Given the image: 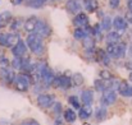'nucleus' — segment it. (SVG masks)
<instances>
[{"label": "nucleus", "instance_id": "obj_1", "mask_svg": "<svg viewBox=\"0 0 132 125\" xmlns=\"http://www.w3.org/2000/svg\"><path fill=\"white\" fill-rule=\"evenodd\" d=\"M26 45L30 47V50L36 54V55H41L44 52V43H43V40L41 37H39L36 33H31L27 40H26Z\"/></svg>", "mask_w": 132, "mask_h": 125}, {"label": "nucleus", "instance_id": "obj_2", "mask_svg": "<svg viewBox=\"0 0 132 125\" xmlns=\"http://www.w3.org/2000/svg\"><path fill=\"white\" fill-rule=\"evenodd\" d=\"M126 43L119 42V43H113V45H108L106 46V54L116 57V59H121L125 57L126 55Z\"/></svg>", "mask_w": 132, "mask_h": 125}, {"label": "nucleus", "instance_id": "obj_3", "mask_svg": "<svg viewBox=\"0 0 132 125\" xmlns=\"http://www.w3.org/2000/svg\"><path fill=\"white\" fill-rule=\"evenodd\" d=\"M14 84H15L17 91H19V92H27L28 88H30V84H31V77H30V74L21 73L19 75L15 77Z\"/></svg>", "mask_w": 132, "mask_h": 125}, {"label": "nucleus", "instance_id": "obj_4", "mask_svg": "<svg viewBox=\"0 0 132 125\" xmlns=\"http://www.w3.org/2000/svg\"><path fill=\"white\" fill-rule=\"evenodd\" d=\"M51 87L54 88H62V89H69L72 87V79L71 77L67 75H60V77H55V79L53 81Z\"/></svg>", "mask_w": 132, "mask_h": 125}, {"label": "nucleus", "instance_id": "obj_5", "mask_svg": "<svg viewBox=\"0 0 132 125\" xmlns=\"http://www.w3.org/2000/svg\"><path fill=\"white\" fill-rule=\"evenodd\" d=\"M55 103V97L49 93H40L37 96V105L43 109H49Z\"/></svg>", "mask_w": 132, "mask_h": 125}, {"label": "nucleus", "instance_id": "obj_6", "mask_svg": "<svg viewBox=\"0 0 132 125\" xmlns=\"http://www.w3.org/2000/svg\"><path fill=\"white\" fill-rule=\"evenodd\" d=\"M117 101V92L113 89H108L101 94V106H110Z\"/></svg>", "mask_w": 132, "mask_h": 125}, {"label": "nucleus", "instance_id": "obj_7", "mask_svg": "<svg viewBox=\"0 0 132 125\" xmlns=\"http://www.w3.org/2000/svg\"><path fill=\"white\" fill-rule=\"evenodd\" d=\"M55 79V75H54V73H53V70L47 66V65H45L44 69H43V73H41V82L46 85V87H50L51 84H53V81Z\"/></svg>", "mask_w": 132, "mask_h": 125}, {"label": "nucleus", "instance_id": "obj_8", "mask_svg": "<svg viewBox=\"0 0 132 125\" xmlns=\"http://www.w3.org/2000/svg\"><path fill=\"white\" fill-rule=\"evenodd\" d=\"M50 27L47 26V23L44 22V21H39L37 22V26H36V30H35V32L34 33H36L39 37H47L49 35H50Z\"/></svg>", "mask_w": 132, "mask_h": 125}, {"label": "nucleus", "instance_id": "obj_9", "mask_svg": "<svg viewBox=\"0 0 132 125\" xmlns=\"http://www.w3.org/2000/svg\"><path fill=\"white\" fill-rule=\"evenodd\" d=\"M73 24L77 28H86L88 24V17L85 13H78L75 18H73Z\"/></svg>", "mask_w": 132, "mask_h": 125}, {"label": "nucleus", "instance_id": "obj_10", "mask_svg": "<svg viewBox=\"0 0 132 125\" xmlns=\"http://www.w3.org/2000/svg\"><path fill=\"white\" fill-rule=\"evenodd\" d=\"M15 74H14V72L13 70H10V69H8V68H1L0 69V78L4 81V82H6V83H13L14 81H15Z\"/></svg>", "mask_w": 132, "mask_h": 125}, {"label": "nucleus", "instance_id": "obj_11", "mask_svg": "<svg viewBox=\"0 0 132 125\" xmlns=\"http://www.w3.org/2000/svg\"><path fill=\"white\" fill-rule=\"evenodd\" d=\"M26 51H27V45H26V42L22 41V40L12 49V52H13V55L15 57H23V55L26 54Z\"/></svg>", "mask_w": 132, "mask_h": 125}, {"label": "nucleus", "instance_id": "obj_12", "mask_svg": "<svg viewBox=\"0 0 132 125\" xmlns=\"http://www.w3.org/2000/svg\"><path fill=\"white\" fill-rule=\"evenodd\" d=\"M81 102L84 106H91L94 102V92L91 89H84L81 92Z\"/></svg>", "mask_w": 132, "mask_h": 125}, {"label": "nucleus", "instance_id": "obj_13", "mask_svg": "<svg viewBox=\"0 0 132 125\" xmlns=\"http://www.w3.org/2000/svg\"><path fill=\"white\" fill-rule=\"evenodd\" d=\"M110 84H112V81H103V79H96L94 82V87L97 92H105L108 89H110Z\"/></svg>", "mask_w": 132, "mask_h": 125}, {"label": "nucleus", "instance_id": "obj_14", "mask_svg": "<svg viewBox=\"0 0 132 125\" xmlns=\"http://www.w3.org/2000/svg\"><path fill=\"white\" fill-rule=\"evenodd\" d=\"M113 27L118 31V33L123 32V31L127 30V21L125 18H122V17H116L113 19Z\"/></svg>", "mask_w": 132, "mask_h": 125}, {"label": "nucleus", "instance_id": "obj_15", "mask_svg": "<svg viewBox=\"0 0 132 125\" xmlns=\"http://www.w3.org/2000/svg\"><path fill=\"white\" fill-rule=\"evenodd\" d=\"M37 22H39V19H37L35 15L30 17V18L24 22V30H26L27 32H35L36 26H37Z\"/></svg>", "mask_w": 132, "mask_h": 125}, {"label": "nucleus", "instance_id": "obj_16", "mask_svg": "<svg viewBox=\"0 0 132 125\" xmlns=\"http://www.w3.org/2000/svg\"><path fill=\"white\" fill-rule=\"evenodd\" d=\"M92 112H94V110H92L91 106H82L78 111V118L82 119V120H87L91 118Z\"/></svg>", "mask_w": 132, "mask_h": 125}, {"label": "nucleus", "instance_id": "obj_17", "mask_svg": "<svg viewBox=\"0 0 132 125\" xmlns=\"http://www.w3.org/2000/svg\"><path fill=\"white\" fill-rule=\"evenodd\" d=\"M63 118H64V120H65L67 123L72 124V123H75V121L77 120V114L75 112L73 109H67V110H64Z\"/></svg>", "mask_w": 132, "mask_h": 125}, {"label": "nucleus", "instance_id": "obj_18", "mask_svg": "<svg viewBox=\"0 0 132 125\" xmlns=\"http://www.w3.org/2000/svg\"><path fill=\"white\" fill-rule=\"evenodd\" d=\"M80 9H81V5H80V3H78L77 0H68V3H67V10H68L71 14L78 13Z\"/></svg>", "mask_w": 132, "mask_h": 125}, {"label": "nucleus", "instance_id": "obj_19", "mask_svg": "<svg viewBox=\"0 0 132 125\" xmlns=\"http://www.w3.org/2000/svg\"><path fill=\"white\" fill-rule=\"evenodd\" d=\"M84 6H85V9L87 12L92 13V12H96L97 10L99 3H97V0H84Z\"/></svg>", "mask_w": 132, "mask_h": 125}, {"label": "nucleus", "instance_id": "obj_20", "mask_svg": "<svg viewBox=\"0 0 132 125\" xmlns=\"http://www.w3.org/2000/svg\"><path fill=\"white\" fill-rule=\"evenodd\" d=\"M106 115H108V110H106L105 106H100V107H97L96 111H95V119H96L97 121H103V120L106 118Z\"/></svg>", "mask_w": 132, "mask_h": 125}, {"label": "nucleus", "instance_id": "obj_21", "mask_svg": "<svg viewBox=\"0 0 132 125\" xmlns=\"http://www.w3.org/2000/svg\"><path fill=\"white\" fill-rule=\"evenodd\" d=\"M12 19H13V18H12V13H10V12H8V10L3 12V13L0 14V28L5 27V26L9 23V21H12Z\"/></svg>", "mask_w": 132, "mask_h": 125}, {"label": "nucleus", "instance_id": "obj_22", "mask_svg": "<svg viewBox=\"0 0 132 125\" xmlns=\"http://www.w3.org/2000/svg\"><path fill=\"white\" fill-rule=\"evenodd\" d=\"M121 41V35L118 32H109L106 36V42L108 45H113V43H119Z\"/></svg>", "mask_w": 132, "mask_h": 125}, {"label": "nucleus", "instance_id": "obj_23", "mask_svg": "<svg viewBox=\"0 0 132 125\" xmlns=\"http://www.w3.org/2000/svg\"><path fill=\"white\" fill-rule=\"evenodd\" d=\"M73 36L76 40H85L86 37H88V32L86 31V28H76Z\"/></svg>", "mask_w": 132, "mask_h": 125}, {"label": "nucleus", "instance_id": "obj_24", "mask_svg": "<svg viewBox=\"0 0 132 125\" xmlns=\"http://www.w3.org/2000/svg\"><path fill=\"white\" fill-rule=\"evenodd\" d=\"M95 54H96V60L101 61V63H103V64H105V65H108V64H109V61H110V60H109V56H108L103 50H100V49H99V50H96V52H95Z\"/></svg>", "mask_w": 132, "mask_h": 125}, {"label": "nucleus", "instance_id": "obj_25", "mask_svg": "<svg viewBox=\"0 0 132 125\" xmlns=\"http://www.w3.org/2000/svg\"><path fill=\"white\" fill-rule=\"evenodd\" d=\"M71 79H72V85H75V87H80V85H82L84 82H85L82 74H80V73H75V74L71 77Z\"/></svg>", "mask_w": 132, "mask_h": 125}, {"label": "nucleus", "instance_id": "obj_26", "mask_svg": "<svg viewBox=\"0 0 132 125\" xmlns=\"http://www.w3.org/2000/svg\"><path fill=\"white\" fill-rule=\"evenodd\" d=\"M21 41V39H19V36L18 35H13V33H10V35H8V39H6V45L5 46H8V47H14L18 42Z\"/></svg>", "mask_w": 132, "mask_h": 125}, {"label": "nucleus", "instance_id": "obj_27", "mask_svg": "<svg viewBox=\"0 0 132 125\" xmlns=\"http://www.w3.org/2000/svg\"><path fill=\"white\" fill-rule=\"evenodd\" d=\"M112 26H113V21L110 19V17H108V15L104 17L103 21H101V24H100L101 30H103V31H109Z\"/></svg>", "mask_w": 132, "mask_h": 125}, {"label": "nucleus", "instance_id": "obj_28", "mask_svg": "<svg viewBox=\"0 0 132 125\" xmlns=\"http://www.w3.org/2000/svg\"><path fill=\"white\" fill-rule=\"evenodd\" d=\"M68 102H69V105H71L73 109H76V110H80V109H81V102H80V100H78L77 96H75V94L69 96V97H68Z\"/></svg>", "mask_w": 132, "mask_h": 125}, {"label": "nucleus", "instance_id": "obj_29", "mask_svg": "<svg viewBox=\"0 0 132 125\" xmlns=\"http://www.w3.org/2000/svg\"><path fill=\"white\" fill-rule=\"evenodd\" d=\"M99 77H100V79H103V81H112V79H113V74H112L109 70H106V69L100 70Z\"/></svg>", "mask_w": 132, "mask_h": 125}, {"label": "nucleus", "instance_id": "obj_30", "mask_svg": "<svg viewBox=\"0 0 132 125\" xmlns=\"http://www.w3.org/2000/svg\"><path fill=\"white\" fill-rule=\"evenodd\" d=\"M94 45H95V41H94V37L88 36L84 40V46L86 50H94Z\"/></svg>", "mask_w": 132, "mask_h": 125}, {"label": "nucleus", "instance_id": "obj_31", "mask_svg": "<svg viewBox=\"0 0 132 125\" xmlns=\"http://www.w3.org/2000/svg\"><path fill=\"white\" fill-rule=\"evenodd\" d=\"M22 64H23V57H14L12 60V66L14 69H21L22 70Z\"/></svg>", "mask_w": 132, "mask_h": 125}, {"label": "nucleus", "instance_id": "obj_32", "mask_svg": "<svg viewBox=\"0 0 132 125\" xmlns=\"http://www.w3.org/2000/svg\"><path fill=\"white\" fill-rule=\"evenodd\" d=\"M53 111L56 116H59L60 114H63V107H62V103L60 102H55L53 105Z\"/></svg>", "mask_w": 132, "mask_h": 125}, {"label": "nucleus", "instance_id": "obj_33", "mask_svg": "<svg viewBox=\"0 0 132 125\" xmlns=\"http://www.w3.org/2000/svg\"><path fill=\"white\" fill-rule=\"evenodd\" d=\"M22 24V19H12V23H10V30L12 31H17L19 28V26Z\"/></svg>", "mask_w": 132, "mask_h": 125}, {"label": "nucleus", "instance_id": "obj_34", "mask_svg": "<svg viewBox=\"0 0 132 125\" xmlns=\"http://www.w3.org/2000/svg\"><path fill=\"white\" fill-rule=\"evenodd\" d=\"M121 96H123V97H132V85H128V87L121 93Z\"/></svg>", "mask_w": 132, "mask_h": 125}, {"label": "nucleus", "instance_id": "obj_35", "mask_svg": "<svg viewBox=\"0 0 132 125\" xmlns=\"http://www.w3.org/2000/svg\"><path fill=\"white\" fill-rule=\"evenodd\" d=\"M21 125H40V123L37 120H35V119H27V120L22 121Z\"/></svg>", "mask_w": 132, "mask_h": 125}, {"label": "nucleus", "instance_id": "obj_36", "mask_svg": "<svg viewBox=\"0 0 132 125\" xmlns=\"http://www.w3.org/2000/svg\"><path fill=\"white\" fill-rule=\"evenodd\" d=\"M28 1V5L32 6V8H40L41 6V3L39 0H27Z\"/></svg>", "mask_w": 132, "mask_h": 125}, {"label": "nucleus", "instance_id": "obj_37", "mask_svg": "<svg viewBox=\"0 0 132 125\" xmlns=\"http://www.w3.org/2000/svg\"><path fill=\"white\" fill-rule=\"evenodd\" d=\"M119 3H121V0H109V5L113 9H117L119 6Z\"/></svg>", "mask_w": 132, "mask_h": 125}, {"label": "nucleus", "instance_id": "obj_38", "mask_svg": "<svg viewBox=\"0 0 132 125\" xmlns=\"http://www.w3.org/2000/svg\"><path fill=\"white\" fill-rule=\"evenodd\" d=\"M6 39H8V35L6 33H1L0 35V45L1 46H5L6 45Z\"/></svg>", "mask_w": 132, "mask_h": 125}, {"label": "nucleus", "instance_id": "obj_39", "mask_svg": "<svg viewBox=\"0 0 132 125\" xmlns=\"http://www.w3.org/2000/svg\"><path fill=\"white\" fill-rule=\"evenodd\" d=\"M54 125H64V124H63V120L58 118V119L55 120V123H54Z\"/></svg>", "mask_w": 132, "mask_h": 125}, {"label": "nucleus", "instance_id": "obj_40", "mask_svg": "<svg viewBox=\"0 0 132 125\" xmlns=\"http://www.w3.org/2000/svg\"><path fill=\"white\" fill-rule=\"evenodd\" d=\"M127 5H128L130 13H132V0H127Z\"/></svg>", "mask_w": 132, "mask_h": 125}, {"label": "nucleus", "instance_id": "obj_41", "mask_svg": "<svg viewBox=\"0 0 132 125\" xmlns=\"http://www.w3.org/2000/svg\"><path fill=\"white\" fill-rule=\"evenodd\" d=\"M22 1H23V0H12V3H13L14 5H19V4H22Z\"/></svg>", "mask_w": 132, "mask_h": 125}, {"label": "nucleus", "instance_id": "obj_42", "mask_svg": "<svg viewBox=\"0 0 132 125\" xmlns=\"http://www.w3.org/2000/svg\"><path fill=\"white\" fill-rule=\"evenodd\" d=\"M0 125H12L9 121H6V120H1L0 121Z\"/></svg>", "mask_w": 132, "mask_h": 125}, {"label": "nucleus", "instance_id": "obj_43", "mask_svg": "<svg viewBox=\"0 0 132 125\" xmlns=\"http://www.w3.org/2000/svg\"><path fill=\"white\" fill-rule=\"evenodd\" d=\"M4 56V52H3V50H1V46H0V57H3Z\"/></svg>", "mask_w": 132, "mask_h": 125}, {"label": "nucleus", "instance_id": "obj_44", "mask_svg": "<svg viewBox=\"0 0 132 125\" xmlns=\"http://www.w3.org/2000/svg\"><path fill=\"white\" fill-rule=\"evenodd\" d=\"M128 79H130V82H132V72L130 73V75H128Z\"/></svg>", "mask_w": 132, "mask_h": 125}, {"label": "nucleus", "instance_id": "obj_45", "mask_svg": "<svg viewBox=\"0 0 132 125\" xmlns=\"http://www.w3.org/2000/svg\"><path fill=\"white\" fill-rule=\"evenodd\" d=\"M130 54H131V55H132V46H131V47H130Z\"/></svg>", "mask_w": 132, "mask_h": 125}, {"label": "nucleus", "instance_id": "obj_46", "mask_svg": "<svg viewBox=\"0 0 132 125\" xmlns=\"http://www.w3.org/2000/svg\"><path fill=\"white\" fill-rule=\"evenodd\" d=\"M82 125H91V124H88V123H84Z\"/></svg>", "mask_w": 132, "mask_h": 125}]
</instances>
